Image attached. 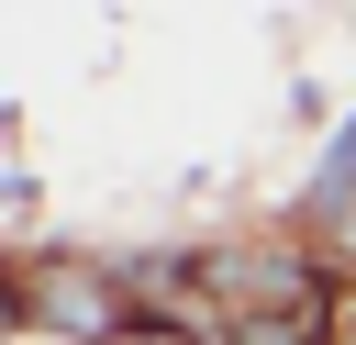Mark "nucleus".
Masks as SVG:
<instances>
[{"instance_id":"nucleus-1","label":"nucleus","mask_w":356,"mask_h":345,"mask_svg":"<svg viewBox=\"0 0 356 345\" xmlns=\"http://www.w3.org/2000/svg\"><path fill=\"white\" fill-rule=\"evenodd\" d=\"M245 323H300V312H323V267L300 256V245H234V256H211L200 267Z\"/></svg>"},{"instance_id":"nucleus-2","label":"nucleus","mask_w":356,"mask_h":345,"mask_svg":"<svg viewBox=\"0 0 356 345\" xmlns=\"http://www.w3.org/2000/svg\"><path fill=\"white\" fill-rule=\"evenodd\" d=\"M11 312L22 323H56V334H134V300L111 289V278H67V267H22L11 278Z\"/></svg>"},{"instance_id":"nucleus-3","label":"nucleus","mask_w":356,"mask_h":345,"mask_svg":"<svg viewBox=\"0 0 356 345\" xmlns=\"http://www.w3.org/2000/svg\"><path fill=\"white\" fill-rule=\"evenodd\" d=\"M222 345H323V312H300V323H234Z\"/></svg>"},{"instance_id":"nucleus-4","label":"nucleus","mask_w":356,"mask_h":345,"mask_svg":"<svg viewBox=\"0 0 356 345\" xmlns=\"http://www.w3.org/2000/svg\"><path fill=\"white\" fill-rule=\"evenodd\" d=\"M323 189H356V122L334 134V156H323Z\"/></svg>"}]
</instances>
